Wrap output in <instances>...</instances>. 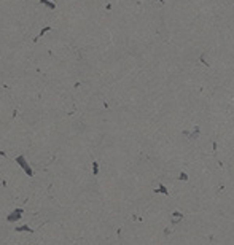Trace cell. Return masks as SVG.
Listing matches in <instances>:
<instances>
[{
	"mask_svg": "<svg viewBox=\"0 0 234 245\" xmlns=\"http://www.w3.org/2000/svg\"><path fill=\"white\" fill-rule=\"evenodd\" d=\"M18 162H19V164H21V166L25 169V172H27V175H32V170L29 169V166H27V164L24 162V159H22V158H18Z\"/></svg>",
	"mask_w": 234,
	"mask_h": 245,
	"instance_id": "cell-2",
	"label": "cell"
},
{
	"mask_svg": "<svg viewBox=\"0 0 234 245\" xmlns=\"http://www.w3.org/2000/svg\"><path fill=\"white\" fill-rule=\"evenodd\" d=\"M22 216V210L21 209H16L13 215H8V221H16V220H19Z\"/></svg>",
	"mask_w": 234,
	"mask_h": 245,
	"instance_id": "cell-1",
	"label": "cell"
}]
</instances>
